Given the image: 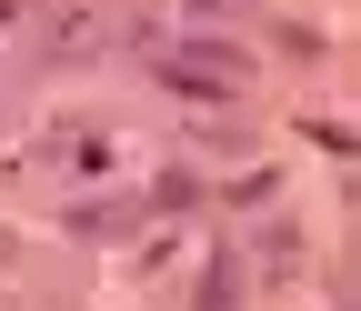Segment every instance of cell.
I'll return each mask as SVG.
<instances>
[{
  "label": "cell",
  "instance_id": "6da1fadb",
  "mask_svg": "<svg viewBox=\"0 0 361 311\" xmlns=\"http://www.w3.org/2000/svg\"><path fill=\"white\" fill-rule=\"evenodd\" d=\"M241 71H251V61L231 51V40H151V80L180 91V101H231Z\"/></svg>",
  "mask_w": 361,
  "mask_h": 311
},
{
  "label": "cell",
  "instance_id": "7a4b0ae2",
  "mask_svg": "<svg viewBox=\"0 0 361 311\" xmlns=\"http://www.w3.org/2000/svg\"><path fill=\"white\" fill-rule=\"evenodd\" d=\"M30 40H40V61H101L121 40V11H111V0H40Z\"/></svg>",
  "mask_w": 361,
  "mask_h": 311
},
{
  "label": "cell",
  "instance_id": "3957f363",
  "mask_svg": "<svg viewBox=\"0 0 361 311\" xmlns=\"http://www.w3.org/2000/svg\"><path fill=\"white\" fill-rule=\"evenodd\" d=\"M61 231H80V241H121V231H141V201H71Z\"/></svg>",
  "mask_w": 361,
  "mask_h": 311
},
{
  "label": "cell",
  "instance_id": "277c9868",
  "mask_svg": "<svg viewBox=\"0 0 361 311\" xmlns=\"http://www.w3.org/2000/svg\"><path fill=\"white\" fill-rule=\"evenodd\" d=\"M191 311H241V251H211V272H201Z\"/></svg>",
  "mask_w": 361,
  "mask_h": 311
},
{
  "label": "cell",
  "instance_id": "5b68a950",
  "mask_svg": "<svg viewBox=\"0 0 361 311\" xmlns=\"http://www.w3.org/2000/svg\"><path fill=\"white\" fill-rule=\"evenodd\" d=\"M251 261H261V272H301V231H291V221H261Z\"/></svg>",
  "mask_w": 361,
  "mask_h": 311
},
{
  "label": "cell",
  "instance_id": "8992f818",
  "mask_svg": "<svg viewBox=\"0 0 361 311\" xmlns=\"http://www.w3.org/2000/svg\"><path fill=\"white\" fill-rule=\"evenodd\" d=\"M0 261H11V231H0Z\"/></svg>",
  "mask_w": 361,
  "mask_h": 311
},
{
  "label": "cell",
  "instance_id": "52a82bcc",
  "mask_svg": "<svg viewBox=\"0 0 361 311\" xmlns=\"http://www.w3.org/2000/svg\"><path fill=\"white\" fill-rule=\"evenodd\" d=\"M0 20H11V0H0Z\"/></svg>",
  "mask_w": 361,
  "mask_h": 311
}]
</instances>
